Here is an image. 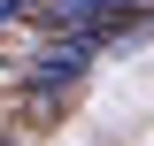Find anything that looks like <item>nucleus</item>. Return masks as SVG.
Wrapping results in <instances>:
<instances>
[{
    "mask_svg": "<svg viewBox=\"0 0 154 146\" xmlns=\"http://www.w3.org/2000/svg\"><path fill=\"white\" fill-rule=\"evenodd\" d=\"M139 0H31V16L46 23L54 38H77V31H108V23H123Z\"/></svg>",
    "mask_w": 154,
    "mask_h": 146,
    "instance_id": "obj_1",
    "label": "nucleus"
},
{
    "mask_svg": "<svg viewBox=\"0 0 154 146\" xmlns=\"http://www.w3.org/2000/svg\"><path fill=\"white\" fill-rule=\"evenodd\" d=\"M23 8H31V0H0V23H16V16H23Z\"/></svg>",
    "mask_w": 154,
    "mask_h": 146,
    "instance_id": "obj_2",
    "label": "nucleus"
},
{
    "mask_svg": "<svg viewBox=\"0 0 154 146\" xmlns=\"http://www.w3.org/2000/svg\"><path fill=\"white\" fill-rule=\"evenodd\" d=\"M146 23H154V8H146Z\"/></svg>",
    "mask_w": 154,
    "mask_h": 146,
    "instance_id": "obj_3",
    "label": "nucleus"
}]
</instances>
